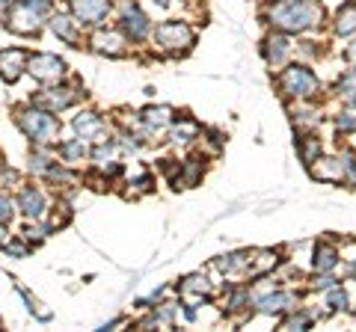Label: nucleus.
Returning <instances> with one entry per match:
<instances>
[{
    "label": "nucleus",
    "instance_id": "23",
    "mask_svg": "<svg viewBox=\"0 0 356 332\" xmlns=\"http://www.w3.org/2000/svg\"><path fill=\"white\" fill-rule=\"evenodd\" d=\"M59 155H63L66 160L86 157V143H83V139H75V143H63V146H59Z\"/></svg>",
    "mask_w": 356,
    "mask_h": 332
},
{
    "label": "nucleus",
    "instance_id": "28",
    "mask_svg": "<svg viewBox=\"0 0 356 332\" xmlns=\"http://www.w3.org/2000/svg\"><path fill=\"white\" fill-rule=\"evenodd\" d=\"M348 59H350V63H356V42L348 48Z\"/></svg>",
    "mask_w": 356,
    "mask_h": 332
},
{
    "label": "nucleus",
    "instance_id": "22",
    "mask_svg": "<svg viewBox=\"0 0 356 332\" xmlns=\"http://www.w3.org/2000/svg\"><path fill=\"white\" fill-rule=\"evenodd\" d=\"M196 130H199V125H196L193 119H184L181 125L172 128V139H175V143H190V139L196 137Z\"/></svg>",
    "mask_w": 356,
    "mask_h": 332
},
{
    "label": "nucleus",
    "instance_id": "24",
    "mask_svg": "<svg viewBox=\"0 0 356 332\" xmlns=\"http://www.w3.org/2000/svg\"><path fill=\"white\" fill-rule=\"evenodd\" d=\"M181 294H208V282L202 276H187L181 282Z\"/></svg>",
    "mask_w": 356,
    "mask_h": 332
},
{
    "label": "nucleus",
    "instance_id": "15",
    "mask_svg": "<svg viewBox=\"0 0 356 332\" xmlns=\"http://www.w3.org/2000/svg\"><path fill=\"white\" fill-rule=\"evenodd\" d=\"M18 208H21L30 219H39V217L45 214V196H42V190L24 187L21 196H18Z\"/></svg>",
    "mask_w": 356,
    "mask_h": 332
},
{
    "label": "nucleus",
    "instance_id": "8",
    "mask_svg": "<svg viewBox=\"0 0 356 332\" xmlns=\"http://www.w3.org/2000/svg\"><path fill=\"white\" fill-rule=\"evenodd\" d=\"M6 21H9V30H12V33L36 36V33H39V21H42V15L33 12V9L24 6L21 0H18V6H15V9H9Z\"/></svg>",
    "mask_w": 356,
    "mask_h": 332
},
{
    "label": "nucleus",
    "instance_id": "27",
    "mask_svg": "<svg viewBox=\"0 0 356 332\" xmlns=\"http://www.w3.org/2000/svg\"><path fill=\"white\" fill-rule=\"evenodd\" d=\"M9 217H12V199L0 196V223H6Z\"/></svg>",
    "mask_w": 356,
    "mask_h": 332
},
{
    "label": "nucleus",
    "instance_id": "30",
    "mask_svg": "<svg viewBox=\"0 0 356 332\" xmlns=\"http://www.w3.org/2000/svg\"><path fill=\"white\" fill-rule=\"evenodd\" d=\"M350 276H356V261H353V267H350Z\"/></svg>",
    "mask_w": 356,
    "mask_h": 332
},
{
    "label": "nucleus",
    "instance_id": "1",
    "mask_svg": "<svg viewBox=\"0 0 356 332\" xmlns=\"http://www.w3.org/2000/svg\"><path fill=\"white\" fill-rule=\"evenodd\" d=\"M324 9L312 0H276L270 6V24L279 27L282 33H303L318 24Z\"/></svg>",
    "mask_w": 356,
    "mask_h": 332
},
{
    "label": "nucleus",
    "instance_id": "18",
    "mask_svg": "<svg viewBox=\"0 0 356 332\" xmlns=\"http://www.w3.org/2000/svg\"><path fill=\"white\" fill-rule=\"evenodd\" d=\"M335 264H339V249L333 244H318V249H315V270L330 273V270H335Z\"/></svg>",
    "mask_w": 356,
    "mask_h": 332
},
{
    "label": "nucleus",
    "instance_id": "3",
    "mask_svg": "<svg viewBox=\"0 0 356 332\" xmlns=\"http://www.w3.org/2000/svg\"><path fill=\"white\" fill-rule=\"evenodd\" d=\"M279 89L282 95H291V98H315L318 95V77L306 66H288L279 75Z\"/></svg>",
    "mask_w": 356,
    "mask_h": 332
},
{
    "label": "nucleus",
    "instance_id": "19",
    "mask_svg": "<svg viewBox=\"0 0 356 332\" xmlns=\"http://www.w3.org/2000/svg\"><path fill=\"white\" fill-rule=\"evenodd\" d=\"M297 155H300V160L306 166H315V164H318V157H321V139L315 134L297 139Z\"/></svg>",
    "mask_w": 356,
    "mask_h": 332
},
{
    "label": "nucleus",
    "instance_id": "4",
    "mask_svg": "<svg viewBox=\"0 0 356 332\" xmlns=\"http://www.w3.org/2000/svg\"><path fill=\"white\" fill-rule=\"evenodd\" d=\"M155 39L164 51L178 54V51H187L193 45V30L187 27L184 21H164L161 27L155 30Z\"/></svg>",
    "mask_w": 356,
    "mask_h": 332
},
{
    "label": "nucleus",
    "instance_id": "25",
    "mask_svg": "<svg viewBox=\"0 0 356 332\" xmlns=\"http://www.w3.org/2000/svg\"><path fill=\"white\" fill-rule=\"evenodd\" d=\"M326 303H330L333 309H348V291H344L342 285H333L330 294H326Z\"/></svg>",
    "mask_w": 356,
    "mask_h": 332
},
{
    "label": "nucleus",
    "instance_id": "14",
    "mask_svg": "<svg viewBox=\"0 0 356 332\" xmlns=\"http://www.w3.org/2000/svg\"><path fill=\"white\" fill-rule=\"evenodd\" d=\"M75 130L81 139H92V143H98V137L104 134V119L98 113H81L75 119Z\"/></svg>",
    "mask_w": 356,
    "mask_h": 332
},
{
    "label": "nucleus",
    "instance_id": "2",
    "mask_svg": "<svg viewBox=\"0 0 356 332\" xmlns=\"http://www.w3.org/2000/svg\"><path fill=\"white\" fill-rule=\"evenodd\" d=\"M15 122H18V128H21L24 134L33 139V143H39V146L54 143L57 134H59V122L51 116V110H39L36 104L18 110Z\"/></svg>",
    "mask_w": 356,
    "mask_h": 332
},
{
    "label": "nucleus",
    "instance_id": "13",
    "mask_svg": "<svg viewBox=\"0 0 356 332\" xmlns=\"http://www.w3.org/2000/svg\"><path fill=\"white\" fill-rule=\"evenodd\" d=\"M288 51H291V45H288V39H285V33H273V36L264 39L261 54H264V59L270 66H282L285 57H288Z\"/></svg>",
    "mask_w": 356,
    "mask_h": 332
},
{
    "label": "nucleus",
    "instance_id": "20",
    "mask_svg": "<svg viewBox=\"0 0 356 332\" xmlns=\"http://www.w3.org/2000/svg\"><path fill=\"white\" fill-rule=\"evenodd\" d=\"M335 33H342V36L356 33V6L339 9V15H335Z\"/></svg>",
    "mask_w": 356,
    "mask_h": 332
},
{
    "label": "nucleus",
    "instance_id": "17",
    "mask_svg": "<svg viewBox=\"0 0 356 332\" xmlns=\"http://www.w3.org/2000/svg\"><path fill=\"white\" fill-rule=\"evenodd\" d=\"M172 107H166V104H161V107H148V110H143V125L148 128V130H161V128H166V125H172Z\"/></svg>",
    "mask_w": 356,
    "mask_h": 332
},
{
    "label": "nucleus",
    "instance_id": "7",
    "mask_svg": "<svg viewBox=\"0 0 356 332\" xmlns=\"http://www.w3.org/2000/svg\"><path fill=\"white\" fill-rule=\"evenodd\" d=\"M68 6H72L77 24L89 27H98L110 12V0H68Z\"/></svg>",
    "mask_w": 356,
    "mask_h": 332
},
{
    "label": "nucleus",
    "instance_id": "10",
    "mask_svg": "<svg viewBox=\"0 0 356 332\" xmlns=\"http://www.w3.org/2000/svg\"><path fill=\"white\" fill-rule=\"evenodd\" d=\"M75 98H77V92H72L68 86H54V89H45V92L33 95V104H36V107L51 110V113H57V110L72 107V104H75Z\"/></svg>",
    "mask_w": 356,
    "mask_h": 332
},
{
    "label": "nucleus",
    "instance_id": "6",
    "mask_svg": "<svg viewBox=\"0 0 356 332\" xmlns=\"http://www.w3.org/2000/svg\"><path fill=\"white\" fill-rule=\"evenodd\" d=\"M30 75H33L36 80H45V84H54V80H59L66 75V59H59L54 54H36L30 57Z\"/></svg>",
    "mask_w": 356,
    "mask_h": 332
},
{
    "label": "nucleus",
    "instance_id": "32",
    "mask_svg": "<svg viewBox=\"0 0 356 332\" xmlns=\"http://www.w3.org/2000/svg\"><path fill=\"white\" fill-rule=\"evenodd\" d=\"M0 3H12V0H0Z\"/></svg>",
    "mask_w": 356,
    "mask_h": 332
},
{
    "label": "nucleus",
    "instance_id": "9",
    "mask_svg": "<svg viewBox=\"0 0 356 332\" xmlns=\"http://www.w3.org/2000/svg\"><path fill=\"white\" fill-rule=\"evenodd\" d=\"M30 57L24 48H9V51H0V77L6 80V84H15L21 72L27 68Z\"/></svg>",
    "mask_w": 356,
    "mask_h": 332
},
{
    "label": "nucleus",
    "instance_id": "21",
    "mask_svg": "<svg viewBox=\"0 0 356 332\" xmlns=\"http://www.w3.org/2000/svg\"><path fill=\"white\" fill-rule=\"evenodd\" d=\"M339 95L344 98V104L356 107V68H350V72L339 80Z\"/></svg>",
    "mask_w": 356,
    "mask_h": 332
},
{
    "label": "nucleus",
    "instance_id": "12",
    "mask_svg": "<svg viewBox=\"0 0 356 332\" xmlns=\"http://www.w3.org/2000/svg\"><path fill=\"white\" fill-rule=\"evenodd\" d=\"M92 45H95L98 54H107V57H122L125 54V36L116 33V30H98Z\"/></svg>",
    "mask_w": 356,
    "mask_h": 332
},
{
    "label": "nucleus",
    "instance_id": "26",
    "mask_svg": "<svg viewBox=\"0 0 356 332\" xmlns=\"http://www.w3.org/2000/svg\"><path fill=\"white\" fill-rule=\"evenodd\" d=\"M335 125H339V130H344V134H353L356 130V113H339Z\"/></svg>",
    "mask_w": 356,
    "mask_h": 332
},
{
    "label": "nucleus",
    "instance_id": "29",
    "mask_svg": "<svg viewBox=\"0 0 356 332\" xmlns=\"http://www.w3.org/2000/svg\"><path fill=\"white\" fill-rule=\"evenodd\" d=\"M0 244H6V228H3V223H0Z\"/></svg>",
    "mask_w": 356,
    "mask_h": 332
},
{
    "label": "nucleus",
    "instance_id": "11",
    "mask_svg": "<svg viewBox=\"0 0 356 332\" xmlns=\"http://www.w3.org/2000/svg\"><path fill=\"white\" fill-rule=\"evenodd\" d=\"M297 309V297L288 291H276L259 300V311L261 315H282V311H294Z\"/></svg>",
    "mask_w": 356,
    "mask_h": 332
},
{
    "label": "nucleus",
    "instance_id": "31",
    "mask_svg": "<svg viewBox=\"0 0 356 332\" xmlns=\"http://www.w3.org/2000/svg\"><path fill=\"white\" fill-rule=\"evenodd\" d=\"M157 3H161V6H166V3H170V0H157Z\"/></svg>",
    "mask_w": 356,
    "mask_h": 332
},
{
    "label": "nucleus",
    "instance_id": "16",
    "mask_svg": "<svg viewBox=\"0 0 356 332\" xmlns=\"http://www.w3.org/2000/svg\"><path fill=\"white\" fill-rule=\"evenodd\" d=\"M51 30L63 39V42L68 45H75L81 42V33H77V18H68V15H54V21H51Z\"/></svg>",
    "mask_w": 356,
    "mask_h": 332
},
{
    "label": "nucleus",
    "instance_id": "5",
    "mask_svg": "<svg viewBox=\"0 0 356 332\" xmlns=\"http://www.w3.org/2000/svg\"><path fill=\"white\" fill-rule=\"evenodd\" d=\"M122 30H125V36L131 39V42H140V39L148 36V30H152L148 15L134 3V0H125L122 3Z\"/></svg>",
    "mask_w": 356,
    "mask_h": 332
}]
</instances>
